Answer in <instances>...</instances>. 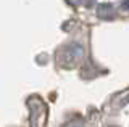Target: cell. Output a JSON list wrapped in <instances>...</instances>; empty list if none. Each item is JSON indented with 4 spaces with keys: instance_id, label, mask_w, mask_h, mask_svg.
<instances>
[{
    "instance_id": "obj_2",
    "label": "cell",
    "mask_w": 129,
    "mask_h": 127,
    "mask_svg": "<svg viewBox=\"0 0 129 127\" xmlns=\"http://www.w3.org/2000/svg\"><path fill=\"white\" fill-rule=\"evenodd\" d=\"M123 8H129V0L127 2H123Z\"/></svg>"
},
{
    "instance_id": "obj_1",
    "label": "cell",
    "mask_w": 129,
    "mask_h": 127,
    "mask_svg": "<svg viewBox=\"0 0 129 127\" xmlns=\"http://www.w3.org/2000/svg\"><path fill=\"white\" fill-rule=\"evenodd\" d=\"M66 127H82V125H81L79 122H78V124H76V122H70V124H68Z\"/></svg>"
}]
</instances>
